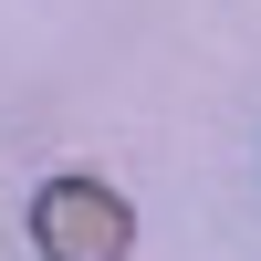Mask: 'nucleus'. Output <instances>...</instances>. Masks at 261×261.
<instances>
[{"instance_id": "1", "label": "nucleus", "mask_w": 261, "mask_h": 261, "mask_svg": "<svg viewBox=\"0 0 261 261\" xmlns=\"http://www.w3.org/2000/svg\"><path fill=\"white\" fill-rule=\"evenodd\" d=\"M32 251L42 261H125L136 251V209L105 178H53L32 199Z\"/></svg>"}]
</instances>
